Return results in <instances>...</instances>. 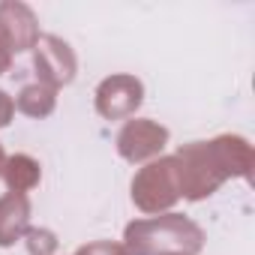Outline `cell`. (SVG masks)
I'll list each match as a JSON object with an SVG mask.
<instances>
[{"label":"cell","instance_id":"obj_1","mask_svg":"<svg viewBox=\"0 0 255 255\" xmlns=\"http://www.w3.org/2000/svg\"><path fill=\"white\" fill-rule=\"evenodd\" d=\"M180 195L189 201H201L213 195L228 177H243L255 183V153L252 144L240 135H219L213 141L183 144L174 156Z\"/></svg>","mask_w":255,"mask_h":255},{"label":"cell","instance_id":"obj_2","mask_svg":"<svg viewBox=\"0 0 255 255\" xmlns=\"http://www.w3.org/2000/svg\"><path fill=\"white\" fill-rule=\"evenodd\" d=\"M126 252L129 255H198L204 231L180 213H159L126 225Z\"/></svg>","mask_w":255,"mask_h":255},{"label":"cell","instance_id":"obj_3","mask_svg":"<svg viewBox=\"0 0 255 255\" xmlns=\"http://www.w3.org/2000/svg\"><path fill=\"white\" fill-rule=\"evenodd\" d=\"M177 198H180V183H177L174 156H159L147 162L132 180V201L144 213H162Z\"/></svg>","mask_w":255,"mask_h":255},{"label":"cell","instance_id":"obj_4","mask_svg":"<svg viewBox=\"0 0 255 255\" xmlns=\"http://www.w3.org/2000/svg\"><path fill=\"white\" fill-rule=\"evenodd\" d=\"M33 69L39 75V84L48 87H63L75 78V54L60 36H39L33 45Z\"/></svg>","mask_w":255,"mask_h":255},{"label":"cell","instance_id":"obj_5","mask_svg":"<svg viewBox=\"0 0 255 255\" xmlns=\"http://www.w3.org/2000/svg\"><path fill=\"white\" fill-rule=\"evenodd\" d=\"M144 102V84L135 75H111L96 87V111L105 120L132 117Z\"/></svg>","mask_w":255,"mask_h":255},{"label":"cell","instance_id":"obj_6","mask_svg":"<svg viewBox=\"0 0 255 255\" xmlns=\"http://www.w3.org/2000/svg\"><path fill=\"white\" fill-rule=\"evenodd\" d=\"M168 144V129L159 126L156 120L147 117H135V120H126V126L117 135V150L123 159L129 162H144L162 153V147Z\"/></svg>","mask_w":255,"mask_h":255},{"label":"cell","instance_id":"obj_7","mask_svg":"<svg viewBox=\"0 0 255 255\" xmlns=\"http://www.w3.org/2000/svg\"><path fill=\"white\" fill-rule=\"evenodd\" d=\"M0 39L6 42L9 51H27L36 45L39 24L27 3H18V0H3L0 3Z\"/></svg>","mask_w":255,"mask_h":255},{"label":"cell","instance_id":"obj_8","mask_svg":"<svg viewBox=\"0 0 255 255\" xmlns=\"http://www.w3.org/2000/svg\"><path fill=\"white\" fill-rule=\"evenodd\" d=\"M30 228V201L21 192H6L0 198V246H12Z\"/></svg>","mask_w":255,"mask_h":255},{"label":"cell","instance_id":"obj_9","mask_svg":"<svg viewBox=\"0 0 255 255\" xmlns=\"http://www.w3.org/2000/svg\"><path fill=\"white\" fill-rule=\"evenodd\" d=\"M54 102H57V90L48 87V84H24L21 93L15 96V108L27 117H45L54 111Z\"/></svg>","mask_w":255,"mask_h":255},{"label":"cell","instance_id":"obj_10","mask_svg":"<svg viewBox=\"0 0 255 255\" xmlns=\"http://www.w3.org/2000/svg\"><path fill=\"white\" fill-rule=\"evenodd\" d=\"M39 162L36 159H30V156H12V159H6V165H3V177H6V186H9V192H27V189H33L36 183H39Z\"/></svg>","mask_w":255,"mask_h":255},{"label":"cell","instance_id":"obj_11","mask_svg":"<svg viewBox=\"0 0 255 255\" xmlns=\"http://www.w3.org/2000/svg\"><path fill=\"white\" fill-rule=\"evenodd\" d=\"M27 249L30 255H51L57 249V237L48 228H27Z\"/></svg>","mask_w":255,"mask_h":255},{"label":"cell","instance_id":"obj_12","mask_svg":"<svg viewBox=\"0 0 255 255\" xmlns=\"http://www.w3.org/2000/svg\"><path fill=\"white\" fill-rule=\"evenodd\" d=\"M75 255H129L123 243H114V240H93L87 246H81Z\"/></svg>","mask_w":255,"mask_h":255},{"label":"cell","instance_id":"obj_13","mask_svg":"<svg viewBox=\"0 0 255 255\" xmlns=\"http://www.w3.org/2000/svg\"><path fill=\"white\" fill-rule=\"evenodd\" d=\"M12 114H15V102L0 90V126H6L9 120H12Z\"/></svg>","mask_w":255,"mask_h":255},{"label":"cell","instance_id":"obj_14","mask_svg":"<svg viewBox=\"0 0 255 255\" xmlns=\"http://www.w3.org/2000/svg\"><path fill=\"white\" fill-rule=\"evenodd\" d=\"M9 60H12V51L6 48L3 39H0V72H6V69H9Z\"/></svg>","mask_w":255,"mask_h":255},{"label":"cell","instance_id":"obj_15","mask_svg":"<svg viewBox=\"0 0 255 255\" xmlns=\"http://www.w3.org/2000/svg\"><path fill=\"white\" fill-rule=\"evenodd\" d=\"M3 165H6V153H3V147H0V174H3Z\"/></svg>","mask_w":255,"mask_h":255}]
</instances>
